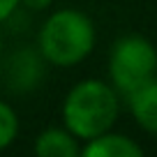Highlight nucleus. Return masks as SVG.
Masks as SVG:
<instances>
[{"mask_svg":"<svg viewBox=\"0 0 157 157\" xmlns=\"http://www.w3.org/2000/svg\"><path fill=\"white\" fill-rule=\"evenodd\" d=\"M19 134V118L10 104L0 102V150L12 146Z\"/></svg>","mask_w":157,"mask_h":157,"instance_id":"nucleus-8","label":"nucleus"},{"mask_svg":"<svg viewBox=\"0 0 157 157\" xmlns=\"http://www.w3.org/2000/svg\"><path fill=\"white\" fill-rule=\"evenodd\" d=\"M109 74L118 93L132 95L157 74V49L141 35L120 37L109 56Z\"/></svg>","mask_w":157,"mask_h":157,"instance_id":"nucleus-3","label":"nucleus"},{"mask_svg":"<svg viewBox=\"0 0 157 157\" xmlns=\"http://www.w3.org/2000/svg\"><path fill=\"white\" fill-rule=\"evenodd\" d=\"M81 152L88 157H141L143 148L125 134L104 132L95 139H88V143L81 148Z\"/></svg>","mask_w":157,"mask_h":157,"instance_id":"nucleus-6","label":"nucleus"},{"mask_svg":"<svg viewBox=\"0 0 157 157\" xmlns=\"http://www.w3.org/2000/svg\"><path fill=\"white\" fill-rule=\"evenodd\" d=\"M127 97L136 125L148 134H157V74Z\"/></svg>","mask_w":157,"mask_h":157,"instance_id":"nucleus-5","label":"nucleus"},{"mask_svg":"<svg viewBox=\"0 0 157 157\" xmlns=\"http://www.w3.org/2000/svg\"><path fill=\"white\" fill-rule=\"evenodd\" d=\"M120 111L116 88L99 78H86L67 93L63 104L65 129L76 139H95L113 127Z\"/></svg>","mask_w":157,"mask_h":157,"instance_id":"nucleus-1","label":"nucleus"},{"mask_svg":"<svg viewBox=\"0 0 157 157\" xmlns=\"http://www.w3.org/2000/svg\"><path fill=\"white\" fill-rule=\"evenodd\" d=\"M2 76H5L7 90L12 93L35 90L44 76V58L33 49H19L7 58Z\"/></svg>","mask_w":157,"mask_h":157,"instance_id":"nucleus-4","label":"nucleus"},{"mask_svg":"<svg viewBox=\"0 0 157 157\" xmlns=\"http://www.w3.org/2000/svg\"><path fill=\"white\" fill-rule=\"evenodd\" d=\"M35 152L39 157H76L81 155V148L76 136L67 129H44L35 139Z\"/></svg>","mask_w":157,"mask_h":157,"instance_id":"nucleus-7","label":"nucleus"},{"mask_svg":"<svg viewBox=\"0 0 157 157\" xmlns=\"http://www.w3.org/2000/svg\"><path fill=\"white\" fill-rule=\"evenodd\" d=\"M37 44L46 63L74 67L95 49V25L78 10H58L44 21Z\"/></svg>","mask_w":157,"mask_h":157,"instance_id":"nucleus-2","label":"nucleus"},{"mask_svg":"<svg viewBox=\"0 0 157 157\" xmlns=\"http://www.w3.org/2000/svg\"><path fill=\"white\" fill-rule=\"evenodd\" d=\"M19 5H21V0H0V23L10 19Z\"/></svg>","mask_w":157,"mask_h":157,"instance_id":"nucleus-9","label":"nucleus"},{"mask_svg":"<svg viewBox=\"0 0 157 157\" xmlns=\"http://www.w3.org/2000/svg\"><path fill=\"white\" fill-rule=\"evenodd\" d=\"M21 5H25L33 12H42V10H46V7L51 5V0H21Z\"/></svg>","mask_w":157,"mask_h":157,"instance_id":"nucleus-10","label":"nucleus"}]
</instances>
